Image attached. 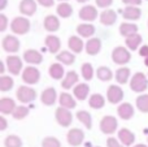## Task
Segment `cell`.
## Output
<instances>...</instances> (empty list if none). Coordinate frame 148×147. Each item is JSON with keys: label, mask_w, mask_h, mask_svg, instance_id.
<instances>
[{"label": "cell", "mask_w": 148, "mask_h": 147, "mask_svg": "<svg viewBox=\"0 0 148 147\" xmlns=\"http://www.w3.org/2000/svg\"><path fill=\"white\" fill-rule=\"evenodd\" d=\"M130 89L134 93L142 94L148 89V78L146 77V74L142 72H138L131 77L130 80Z\"/></svg>", "instance_id": "1"}, {"label": "cell", "mask_w": 148, "mask_h": 147, "mask_svg": "<svg viewBox=\"0 0 148 147\" xmlns=\"http://www.w3.org/2000/svg\"><path fill=\"white\" fill-rule=\"evenodd\" d=\"M30 26L31 25L29 18L20 16V17L13 18V21L10 22V30L17 35H25L30 31Z\"/></svg>", "instance_id": "2"}, {"label": "cell", "mask_w": 148, "mask_h": 147, "mask_svg": "<svg viewBox=\"0 0 148 147\" xmlns=\"http://www.w3.org/2000/svg\"><path fill=\"white\" fill-rule=\"evenodd\" d=\"M112 60L117 65H125L131 60V54L126 47L118 46L112 51Z\"/></svg>", "instance_id": "3"}, {"label": "cell", "mask_w": 148, "mask_h": 147, "mask_svg": "<svg viewBox=\"0 0 148 147\" xmlns=\"http://www.w3.org/2000/svg\"><path fill=\"white\" fill-rule=\"evenodd\" d=\"M16 98L23 104L31 103L36 99V91L33 87H29V86H20L16 91Z\"/></svg>", "instance_id": "4"}, {"label": "cell", "mask_w": 148, "mask_h": 147, "mask_svg": "<svg viewBox=\"0 0 148 147\" xmlns=\"http://www.w3.org/2000/svg\"><path fill=\"white\" fill-rule=\"evenodd\" d=\"M55 117H56L57 124L62 128L70 126L73 122V115H72V112H70V109L62 108V107H59V108L56 109Z\"/></svg>", "instance_id": "5"}, {"label": "cell", "mask_w": 148, "mask_h": 147, "mask_svg": "<svg viewBox=\"0 0 148 147\" xmlns=\"http://www.w3.org/2000/svg\"><path fill=\"white\" fill-rule=\"evenodd\" d=\"M118 128V122L117 119L114 116H104L101 120H100V130H101L104 134H113V133L117 130Z\"/></svg>", "instance_id": "6"}, {"label": "cell", "mask_w": 148, "mask_h": 147, "mask_svg": "<svg viewBox=\"0 0 148 147\" xmlns=\"http://www.w3.org/2000/svg\"><path fill=\"white\" fill-rule=\"evenodd\" d=\"M40 80V72L35 67H26L22 70V81L27 85H35Z\"/></svg>", "instance_id": "7"}, {"label": "cell", "mask_w": 148, "mask_h": 147, "mask_svg": "<svg viewBox=\"0 0 148 147\" xmlns=\"http://www.w3.org/2000/svg\"><path fill=\"white\" fill-rule=\"evenodd\" d=\"M5 64H7V69L9 70V73L13 76H18L23 68V63H22V60H21V57L16 56V55L8 56L7 60H5Z\"/></svg>", "instance_id": "8"}, {"label": "cell", "mask_w": 148, "mask_h": 147, "mask_svg": "<svg viewBox=\"0 0 148 147\" xmlns=\"http://www.w3.org/2000/svg\"><path fill=\"white\" fill-rule=\"evenodd\" d=\"M1 46H3V49L5 52H9V54H16L18 52L20 49V41H18L17 36L14 35H5L1 41Z\"/></svg>", "instance_id": "9"}, {"label": "cell", "mask_w": 148, "mask_h": 147, "mask_svg": "<svg viewBox=\"0 0 148 147\" xmlns=\"http://www.w3.org/2000/svg\"><path fill=\"white\" fill-rule=\"evenodd\" d=\"M66 139H68V143L73 147H78L83 143L84 141V133L83 130L78 129V128H73L68 132L66 134Z\"/></svg>", "instance_id": "10"}, {"label": "cell", "mask_w": 148, "mask_h": 147, "mask_svg": "<svg viewBox=\"0 0 148 147\" xmlns=\"http://www.w3.org/2000/svg\"><path fill=\"white\" fill-rule=\"evenodd\" d=\"M107 99L112 104L121 103L123 99V90L118 85H110L107 90Z\"/></svg>", "instance_id": "11"}, {"label": "cell", "mask_w": 148, "mask_h": 147, "mask_svg": "<svg viewBox=\"0 0 148 147\" xmlns=\"http://www.w3.org/2000/svg\"><path fill=\"white\" fill-rule=\"evenodd\" d=\"M97 9L94 7V5H84V7L81 8L79 10V18L83 21H87V22H91V21H95L97 18Z\"/></svg>", "instance_id": "12"}, {"label": "cell", "mask_w": 148, "mask_h": 147, "mask_svg": "<svg viewBox=\"0 0 148 147\" xmlns=\"http://www.w3.org/2000/svg\"><path fill=\"white\" fill-rule=\"evenodd\" d=\"M78 74L74 70H69V72L65 74L64 80L61 81V87L64 90H70V89H74L77 85H78Z\"/></svg>", "instance_id": "13"}, {"label": "cell", "mask_w": 148, "mask_h": 147, "mask_svg": "<svg viewBox=\"0 0 148 147\" xmlns=\"http://www.w3.org/2000/svg\"><path fill=\"white\" fill-rule=\"evenodd\" d=\"M23 60L30 65H39L43 61V56H42V54L39 51L30 48L23 52Z\"/></svg>", "instance_id": "14"}, {"label": "cell", "mask_w": 148, "mask_h": 147, "mask_svg": "<svg viewBox=\"0 0 148 147\" xmlns=\"http://www.w3.org/2000/svg\"><path fill=\"white\" fill-rule=\"evenodd\" d=\"M36 8H38V3L36 0H21L20 3V9L21 14L25 16H33L36 12Z\"/></svg>", "instance_id": "15"}, {"label": "cell", "mask_w": 148, "mask_h": 147, "mask_svg": "<svg viewBox=\"0 0 148 147\" xmlns=\"http://www.w3.org/2000/svg\"><path fill=\"white\" fill-rule=\"evenodd\" d=\"M118 141L123 146H133L135 142V134L127 128H122L118 130Z\"/></svg>", "instance_id": "16"}, {"label": "cell", "mask_w": 148, "mask_h": 147, "mask_svg": "<svg viewBox=\"0 0 148 147\" xmlns=\"http://www.w3.org/2000/svg\"><path fill=\"white\" fill-rule=\"evenodd\" d=\"M57 100V93L53 87H47L40 95V102L44 106H53Z\"/></svg>", "instance_id": "17"}, {"label": "cell", "mask_w": 148, "mask_h": 147, "mask_svg": "<svg viewBox=\"0 0 148 147\" xmlns=\"http://www.w3.org/2000/svg\"><path fill=\"white\" fill-rule=\"evenodd\" d=\"M44 44L51 54H59L61 48V41L56 35H47L44 39Z\"/></svg>", "instance_id": "18"}, {"label": "cell", "mask_w": 148, "mask_h": 147, "mask_svg": "<svg viewBox=\"0 0 148 147\" xmlns=\"http://www.w3.org/2000/svg\"><path fill=\"white\" fill-rule=\"evenodd\" d=\"M84 49H86L87 55H90V56H95V55H97L100 52V49H101V41H100L99 38H90L88 41H87L86 46H84Z\"/></svg>", "instance_id": "19"}, {"label": "cell", "mask_w": 148, "mask_h": 147, "mask_svg": "<svg viewBox=\"0 0 148 147\" xmlns=\"http://www.w3.org/2000/svg\"><path fill=\"white\" fill-rule=\"evenodd\" d=\"M16 108H17L16 102L13 100L12 98L4 96V98L0 99V112H1L3 115H13Z\"/></svg>", "instance_id": "20"}, {"label": "cell", "mask_w": 148, "mask_h": 147, "mask_svg": "<svg viewBox=\"0 0 148 147\" xmlns=\"http://www.w3.org/2000/svg\"><path fill=\"white\" fill-rule=\"evenodd\" d=\"M117 115L122 120L133 119V116H134V107H133V104L127 103V102L121 103L120 106H118V108H117Z\"/></svg>", "instance_id": "21"}, {"label": "cell", "mask_w": 148, "mask_h": 147, "mask_svg": "<svg viewBox=\"0 0 148 147\" xmlns=\"http://www.w3.org/2000/svg\"><path fill=\"white\" fill-rule=\"evenodd\" d=\"M59 103L60 107L62 108H66V109H73L77 107V102L75 98H73L72 94L69 93H61L59 96Z\"/></svg>", "instance_id": "22"}, {"label": "cell", "mask_w": 148, "mask_h": 147, "mask_svg": "<svg viewBox=\"0 0 148 147\" xmlns=\"http://www.w3.org/2000/svg\"><path fill=\"white\" fill-rule=\"evenodd\" d=\"M43 25H44V29L49 33H55L60 29V20L57 16H53V14H49L44 18L43 21Z\"/></svg>", "instance_id": "23"}, {"label": "cell", "mask_w": 148, "mask_h": 147, "mask_svg": "<svg viewBox=\"0 0 148 147\" xmlns=\"http://www.w3.org/2000/svg\"><path fill=\"white\" fill-rule=\"evenodd\" d=\"M117 20V13L113 9H105L100 13V22L104 26H112Z\"/></svg>", "instance_id": "24"}, {"label": "cell", "mask_w": 148, "mask_h": 147, "mask_svg": "<svg viewBox=\"0 0 148 147\" xmlns=\"http://www.w3.org/2000/svg\"><path fill=\"white\" fill-rule=\"evenodd\" d=\"M73 94L74 98L78 99V100H86L90 94V86L87 83H78L73 89Z\"/></svg>", "instance_id": "25"}, {"label": "cell", "mask_w": 148, "mask_h": 147, "mask_svg": "<svg viewBox=\"0 0 148 147\" xmlns=\"http://www.w3.org/2000/svg\"><path fill=\"white\" fill-rule=\"evenodd\" d=\"M142 16V10L139 7H126L123 9V13H122V17L125 20H129V21H136L139 20Z\"/></svg>", "instance_id": "26"}, {"label": "cell", "mask_w": 148, "mask_h": 147, "mask_svg": "<svg viewBox=\"0 0 148 147\" xmlns=\"http://www.w3.org/2000/svg\"><path fill=\"white\" fill-rule=\"evenodd\" d=\"M83 46H86V44H83V41H82L79 36H70L69 41H68V47L70 48V51L73 52V54H81L82 51H83Z\"/></svg>", "instance_id": "27"}, {"label": "cell", "mask_w": 148, "mask_h": 147, "mask_svg": "<svg viewBox=\"0 0 148 147\" xmlns=\"http://www.w3.org/2000/svg\"><path fill=\"white\" fill-rule=\"evenodd\" d=\"M120 34L125 38H129L134 34H138V26L131 22H122L120 25Z\"/></svg>", "instance_id": "28"}, {"label": "cell", "mask_w": 148, "mask_h": 147, "mask_svg": "<svg viewBox=\"0 0 148 147\" xmlns=\"http://www.w3.org/2000/svg\"><path fill=\"white\" fill-rule=\"evenodd\" d=\"M48 73L53 80H64V77H65L64 67H62V64H60V63L51 64V67H49V69H48Z\"/></svg>", "instance_id": "29"}, {"label": "cell", "mask_w": 148, "mask_h": 147, "mask_svg": "<svg viewBox=\"0 0 148 147\" xmlns=\"http://www.w3.org/2000/svg\"><path fill=\"white\" fill-rule=\"evenodd\" d=\"M130 74H131L130 69L126 67H122L116 70L114 77H116V81H117L120 85H125V83H127L129 80H130Z\"/></svg>", "instance_id": "30"}, {"label": "cell", "mask_w": 148, "mask_h": 147, "mask_svg": "<svg viewBox=\"0 0 148 147\" xmlns=\"http://www.w3.org/2000/svg\"><path fill=\"white\" fill-rule=\"evenodd\" d=\"M56 60L60 64L72 65V64H74V61H75V56H74V54L70 51H60L59 54L56 55Z\"/></svg>", "instance_id": "31"}, {"label": "cell", "mask_w": 148, "mask_h": 147, "mask_svg": "<svg viewBox=\"0 0 148 147\" xmlns=\"http://www.w3.org/2000/svg\"><path fill=\"white\" fill-rule=\"evenodd\" d=\"M77 33L82 38H91L95 34V26L91 23H81L77 26Z\"/></svg>", "instance_id": "32"}, {"label": "cell", "mask_w": 148, "mask_h": 147, "mask_svg": "<svg viewBox=\"0 0 148 147\" xmlns=\"http://www.w3.org/2000/svg\"><path fill=\"white\" fill-rule=\"evenodd\" d=\"M88 106L94 109H100L105 106V99L101 94H92L88 99Z\"/></svg>", "instance_id": "33"}, {"label": "cell", "mask_w": 148, "mask_h": 147, "mask_svg": "<svg viewBox=\"0 0 148 147\" xmlns=\"http://www.w3.org/2000/svg\"><path fill=\"white\" fill-rule=\"evenodd\" d=\"M142 42H143L142 35H139V34H134V35L126 38V46H127V48L130 49V51H135V49L139 48V46L142 44Z\"/></svg>", "instance_id": "34"}, {"label": "cell", "mask_w": 148, "mask_h": 147, "mask_svg": "<svg viewBox=\"0 0 148 147\" xmlns=\"http://www.w3.org/2000/svg\"><path fill=\"white\" fill-rule=\"evenodd\" d=\"M56 12L60 17L62 18H69L70 16L73 14V7L69 4V3H61V4L57 5Z\"/></svg>", "instance_id": "35"}, {"label": "cell", "mask_w": 148, "mask_h": 147, "mask_svg": "<svg viewBox=\"0 0 148 147\" xmlns=\"http://www.w3.org/2000/svg\"><path fill=\"white\" fill-rule=\"evenodd\" d=\"M77 119L81 124H83L86 126V129H91L92 128V117L90 115V112L87 111H78L77 112Z\"/></svg>", "instance_id": "36"}, {"label": "cell", "mask_w": 148, "mask_h": 147, "mask_svg": "<svg viewBox=\"0 0 148 147\" xmlns=\"http://www.w3.org/2000/svg\"><path fill=\"white\" fill-rule=\"evenodd\" d=\"M96 76L100 81L103 82H108L113 78V72L108 67H99L96 70Z\"/></svg>", "instance_id": "37"}, {"label": "cell", "mask_w": 148, "mask_h": 147, "mask_svg": "<svg viewBox=\"0 0 148 147\" xmlns=\"http://www.w3.org/2000/svg\"><path fill=\"white\" fill-rule=\"evenodd\" d=\"M13 86H14V81L12 77H9V76H1L0 77V91H3V93L10 91Z\"/></svg>", "instance_id": "38"}, {"label": "cell", "mask_w": 148, "mask_h": 147, "mask_svg": "<svg viewBox=\"0 0 148 147\" xmlns=\"http://www.w3.org/2000/svg\"><path fill=\"white\" fill-rule=\"evenodd\" d=\"M136 108L143 113H148V94H140L136 98Z\"/></svg>", "instance_id": "39"}, {"label": "cell", "mask_w": 148, "mask_h": 147, "mask_svg": "<svg viewBox=\"0 0 148 147\" xmlns=\"http://www.w3.org/2000/svg\"><path fill=\"white\" fill-rule=\"evenodd\" d=\"M4 146L5 147H22V141L18 135L16 134H9L4 139Z\"/></svg>", "instance_id": "40"}, {"label": "cell", "mask_w": 148, "mask_h": 147, "mask_svg": "<svg viewBox=\"0 0 148 147\" xmlns=\"http://www.w3.org/2000/svg\"><path fill=\"white\" fill-rule=\"evenodd\" d=\"M81 73L82 77L86 81H91L92 77H94V68H92V65L90 63H84L81 67Z\"/></svg>", "instance_id": "41"}, {"label": "cell", "mask_w": 148, "mask_h": 147, "mask_svg": "<svg viewBox=\"0 0 148 147\" xmlns=\"http://www.w3.org/2000/svg\"><path fill=\"white\" fill-rule=\"evenodd\" d=\"M29 115V108L25 106H18L17 108L14 109V112H13V119L16 120H23L26 116Z\"/></svg>", "instance_id": "42"}, {"label": "cell", "mask_w": 148, "mask_h": 147, "mask_svg": "<svg viewBox=\"0 0 148 147\" xmlns=\"http://www.w3.org/2000/svg\"><path fill=\"white\" fill-rule=\"evenodd\" d=\"M42 147H61V142L56 137H46L42 141Z\"/></svg>", "instance_id": "43"}, {"label": "cell", "mask_w": 148, "mask_h": 147, "mask_svg": "<svg viewBox=\"0 0 148 147\" xmlns=\"http://www.w3.org/2000/svg\"><path fill=\"white\" fill-rule=\"evenodd\" d=\"M107 147H125L118 139H116L114 137H109L107 139Z\"/></svg>", "instance_id": "44"}, {"label": "cell", "mask_w": 148, "mask_h": 147, "mask_svg": "<svg viewBox=\"0 0 148 147\" xmlns=\"http://www.w3.org/2000/svg\"><path fill=\"white\" fill-rule=\"evenodd\" d=\"M8 27V17L5 14H0V31H5Z\"/></svg>", "instance_id": "45"}, {"label": "cell", "mask_w": 148, "mask_h": 147, "mask_svg": "<svg viewBox=\"0 0 148 147\" xmlns=\"http://www.w3.org/2000/svg\"><path fill=\"white\" fill-rule=\"evenodd\" d=\"M95 3H96V5L99 8H109L110 5H112L113 0H95Z\"/></svg>", "instance_id": "46"}, {"label": "cell", "mask_w": 148, "mask_h": 147, "mask_svg": "<svg viewBox=\"0 0 148 147\" xmlns=\"http://www.w3.org/2000/svg\"><path fill=\"white\" fill-rule=\"evenodd\" d=\"M36 3L40 4L42 7H44V8H49L55 4V0H36Z\"/></svg>", "instance_id": "47"}, {"label": "cell", "mask_w": 148, "mask_h": 147, "mask_svg": "<svg viewBox=\"0 0 148 147\" xmlns=\"http://www.w3.org/2000/svg\"><path fill=\"white\" fill-rule=\"evenodd\" d=\"M123 4H127V7H139L142 4V0H122Z\"/></svg>", "instance_id": "48"}, {"label": "cell", "mask_w": 148, "mask_h": 147, "mask_svg": "<svg viewBox=\"0 0 148 147\" xmlns=\"http://www.w3.org/2000/svg\"><path fill=\"white\" fill-rule=\"evenodd\" d=\"M139 55L143 56L144 59H147L148 57V44H144V46H142L140 48H139Z\"/></svg>", "instance_id": "49"}, {"label": "cell", "mask_w": 148, "mask_h": 147, "mask_svg": "<svg viewBox=\"0 0 148 147\" xmlns=\"http://www.w3.org/2000/svg\"><path fill=\"white\" fill-rule=\"evenodd\" d=\"M8 128V121L4 116H0V130H5Z\"/></svg>", "instance_id": "50"}, {"label": "cell", "mask_w": 148, "mask_h": 147, "mask_svg": "<svg viewBox=\"0 0 148 147\" xmlns=\"http://www.w3.org/2000/svg\"><path fill=\"white\" fill-rule=\"evenodd\" d=\"M8 4V0H0V10H4L7 8Z\"/></svg>", "instance_id": "51"}, {"label": "cell", "mask_w": 148, "mask_h": 147, "mask_svg": "<svg viewBox=\"0 0 148 147\" xmlns=\"http://www.w3.org/2000/svg\"><path fill=\"white\" fill-rule=\"evenodd\" d=\"M4 72H5V65H4V63L3 61H0V73L4 76Z\"/></svg>", "instance_id": "52"}, {"label": "cell", "mask_w": 148, "mask_h": 147, "mask_svg": "<svg viewBox=\"0 0 148 147\" xmlns=\"http://www.w3.org/2000/svg\"><path fill=\"white\" fill-rule=\"evenodd\" d=\"M133 147H148V146L143 145V143H138V145H135V146H133Z\"/></svg>", "instance_id": "53"}, {"label": "cell", "mask_w": 148, "mask_h": 147, "mask_svg": "<svg viewBox=\"0 0 148 147\" xmlns=\"http://www.w3.org/2000/svg\"><path fill=\"white\" fill-rule=\"evenodd\" d=\"M144 65L148 67V57H147V59H144Z\"/></svg>", "instance_id": "54"}, {"label": "cell", "mask_w": 148, "mask_h": 147, "mask_svg": "<svg viewBox=\"0 0 148 147\" xmlns=\"http://www.w3.org/2000/svg\"><path fill=\"white\" fill-rule=\"evenodd\" d=\"M77 1H78V3H87L88 0H77Z\"/></svg>", "instance_id": "55"}, {"label": "cell", "mask_w": 148, "mask_h": 147, "mask_svg": "<svg viewBox=\"0 0 148 147\" xmlns=\"http://www.w3.org/2000/svg\"><path fill=\"white\" fill-rule=\"evenodd\" d=\"M59 1H61V3H66L68 0H59Z\"/></svg>", "instance_id": "56"}, {"label": "cell", "mask_w": 148, "mask_h": 147, "mask_svg": "<svg viewBox=\"0 0 148 147\" xmlns=\"http://www.w3.org/2000/svg\"><path fill=\"white\" fill-rule=\"evenodd\" d=\"M96 147H100V146H96Z\"/></svg>", "instance_id": "57"}, {"label": "cell", "mask_w": 148, "mask_h": 147, "mask_svg": "<svg viewBox=\"0 0 148 147\" xmlns=\"http://www.w3.org/2000/svg\"><path fill=\"white\" fill-rule=\"evenodd\" d=\"M147 1H148V0H147Z\"/></svg>", "instance_id": "58"}]
</instances>
